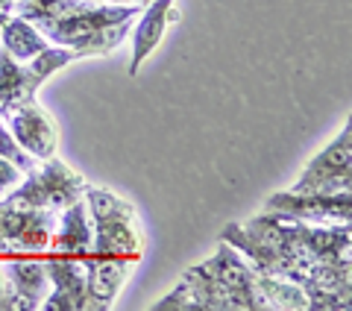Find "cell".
<instances>
[{
    "mask_svg": "<svg viewBox=\"0 0 352 311\" xmlns=\"http://www.w3.org/2000/svg\"><path fill=\"white\" fill-rule=\"evenodd\" d=\"M3 255V276L18 297V308H41L50 294V276L44 270V259L27 253H0Z\"/></svg>",
    "mask_w": 352,
    "mask_h": 311,
    "instance_id": "obj_10",
    "label": "cell"
},
{
    "mask_svg": "<svg viewBox=\"0 0 352 311\" xmlns=\"http://www.w3.org/2000/svg\"><path fill=\"white\" fill-rule=\"evenodd\" d=\"M0 156L9 159V162H15L21 171H32V168H36V162H38V159H32L30 153H24L18 147V141L12 138V132H6L3 124H0Z\"/></svg>",
    "mask_w": 352,
    "mask_h": 311,
    "instance_id": "obj_14",
    "label": "cell"
},
{
    "mask_svg": "<svg viewBox=\"0 0 352 311\" xmlns=\"http://www.w3.org/2000/svg\"><path fill=\"white\" fill-rule=\"evenodd\" d=\"M21 180H24V171H21L15 162H9L0 156V200L12 191V188H18Z\"/></svg>",
    "mask_w": 352,
    "mask_h": 311,
    "instance_id": "obj_15",
    "label": "cell"
},
{
    "mask_svg": "<svg viewBox=\"0 0 352 311\" xmlns=\"http://www.w3.org/2000/svg\"><path fill=\"white\" fill-rule=\"evenodd\" d=\"M0 47L18 62L36 59L38 53L47 50V39L41 36V30L27 18H12L0 24Z\"/></svg>",
    "mask_w": 352,
    "mask_h": 311,
    "instance_id": "obj_13",
    "label": "cell"
},
{
    "mask_svg": "<svg viewBox=\"0 0 352 311\" xmlns=\"http://www.w3.org/2000/svg\"><path fill=\"white\" fill-rule=\"evenodd\" d=\"M18 15L32 21L50 41L76 56L112 53L129 36L141 6H106L94 0H18Z\"/></svg>",
    "mask_w": 352,
    "mask_h": 311,
    "instance_id": "obj_1",
    "label": "cell"
},
{
    "mask_svg": "<svg viewBox=\"0 0 352 311\" xmlns=\"http://www.w3.org/2000/svg\"><path fill=\"white\" fill-rule=\"evenodd\" d=\"M0 118L9 120V129H12V138L18 141V147L30 153L32 159H53L59 150V129L53 124V118L44 112V109L30 100V103H21L6 109Z\"/></svg>",
    "mask_w": 352,
    "mask_h": 311,
    "instance_id": "obj_6",
    "label": "cell"
},
{
    "mask_svg": "<svg viewBox=\"0 0 352 311\" xmlns=\"http://www.w3.org/2000/svg\"><path fill=\"white\" fill-rule=\"evenodd\" d=\"M170 24H179V9H173V0H150L144 15L138 18L135 32H132V62H129V76L141 71V65L153 50L162 44L164 30Z\"/></svg>",
    "mask_w": 352,
    "mask_h": 311,
    "instance_id": "obj_11",
    "label": "cell"
},
{
    "mask_svg": "<svg viewBox=\"0 0 352 311\" xmlns=\"http://www.w3.org/2000/svg\"><path fill=\"white\" fill-rule=\"evenodd\" d=\"M44 270L50 276V294L44 297V311H88L85 297V270L76 255L50 253L44 255Z\"/></svg>",
    "mask_w": 352,
    "mask_h": 311,
    "instance_id": "obj_8",
    "label": "cell"
},
{
    "mask_svg": "<svg viewBox=\"0 0 352 311\" xmlns=\"http://www.w3.org/2000/svg\"><path fill=\"white\" fill-rule=\"evenodd\" d=\"M94 241V226H91V215H88V206L82 200L65 206V215L56 224V235L50 238V250L53 253H65V255H85L91 250Z\"/></svg>",
    "mask_w": 352,
    "mask_h": 311,
    "instance_id": "obj_12",
    "label": "cell"
},
{
    "mask_svg": "<svg viewBox=\"0 0 352 311\" xmlns=\"http://www.w3.org/2000/svg\"><path fill=\"white\" fill-rule=\"evenodd\" d=\"M82 188V176L74 173L65 162L44 159V168H32L27 180H21L18 188L3 197V203L18 208H65L80 200Z\"/></svg>",
    "mask_w": 352,
    "mask_h": 311,
    "instance_id": "obj_3",
    "label": "cell"
},
{
    "mask_svg": "<svg viewBox=\"0 0 352 311\" xmlns=\"http://www.w3.org/2000/svg\"><path fill=\"white\" fill-rule=\"evenodd\" d=\"M349 171H352V129L349 124L329 141V147L320 150L305 164L302 176L291 188L294 194H340L349 191Z\"/></svg>",
    "mask_w": 352,
    "mask_h": 311,
    "instance_id": "obj_5",
    "label": "cell"
},
{
    "mask_svg": "<svg viewBox=\"0 0 352 311\" xmlns=\"http://www.w3.org/2000/svg\"><path fill=\"white\" fill-rule=\"evenodd\" d=\"M264 212H282V215L300 217L305 224H349L352 200H349V191H340V194L279 191V194L267 197Z\"/></svg>",
    "mask_w": 352,
    "mask_h": 311,
    "instance_id": "obj_7",
    "label": "cell"
},
{
    "mask_svg": "<svg viewBox=\"0 0 352 311\" xmlns=\"http://www.w3.org/2000/svg\"><path fill=\"white\" fill-rule=\"evenodd\" d=\"M80 261H82V270H85L88 308H94V311L112 308L120 285L126 282V276H129L135 261L120 259V255H100V253H91V250L85 255H80Z\"/></svg>",
    "mask_w": 352,
    "mask_h": 311,
    "instance_id": "obj_9",
    "label": "cell"
},
{
    "mask_svg": "<svg viewBox=\"0 0 352 311\" xmlns=\"http://www.w3.org/2000/svg\"><path fill=\"white\" fill-rule=\"evenodd\" d=\"M74 59H76V53L71 47H47L44 53H38L32 65L21 68L18 59H12L0 47V115L12 106L30 103V100L36 97L38 85L56 68H65V65Z\"/></svg>",
    "mask_w": 352,
    "mask_h": 311,
    "instance_id": "obj_4",
    "label": "cell"
},
{
    "mask_svg": "<svg viewBox=\"0 0 352 311\" xmlns=\"http://www.w3.org/2000/svg\"><path fill=\"white\" fill-rule=\"evenodd\" d=\"M82 194L88 200V215L94 220V241L91 253L100 255H120V259L138 261L141 250H144V235H141L135 208L118 194L106 191V188L85 185Z\"/></svg>",
    "mask_w": 352,
    "mask_h": 311,
    "instance_id": "obj_2",
    "label": "cell"
}]
</instances>
